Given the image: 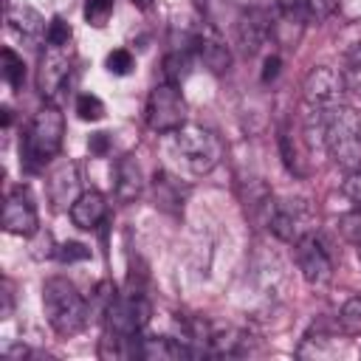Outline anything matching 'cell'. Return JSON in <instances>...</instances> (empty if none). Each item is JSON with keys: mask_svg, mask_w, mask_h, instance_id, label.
<instances>
[{"mask_svg": "<svg viewBox=\"0 0 361 361\" xmlns=\"http://www.w3.org/2000/svg\"><path fill=\"white\" fill-rule=\"evenodd\" d=\"M3 228L17 237H34L39 231V217L31 195L25 189H14L3 203Z\"/></svg>", "mask_w": 361, "mask_h": 361, "instance_id": "cell-12", "label": "cell"}, {"mask_svg": "<svg viewBox=\"0 0 361 361\" xmlns=\"http://www.w3.org/2000/svg\"><path fill=\"white\" fill-rule=\"evenodd\" d=\"M133 3H138V6H149L152 0H133Z\"/></svg>", "mask_w": 361, "mask_h": 361, "instance_id": "cell-32", "label": "cell"}, {"mask_svg": "<svg viewBox=\"0 0 361 361\" xmlns=\"http://www.w3.org/2000/svg\"><path fill=\"white\" fill-rule=\"evenodd\" d=\"M344 87L355 96H361V45L344 51V68H341Z\"/></svg>", "mask_w": 361, "mask_h": 361, "instance_id": "cell-21", "label": "cell"}, {"mask_svg": "<svg viewBox=\"0 0 361 361\" xmlns=\"http://www.w3.org/2000/svg\"><path fill=\"white\" fill-rule=\"evenodd\" d=\"M107 330L113 336H138L149 322V302L138 290H127L110 299L107 305Z\"/></svg>", "mask_w": 361, "mask_h": 361, "instance_id": "cell-7", "label": "cell"}, {"mask_svg": "<svg viewBox=\"0 0 361 361\" xmlns=\"http://www.w3.org/2000/svg\"><path fill=\"white\" fill-rule=\"evenodd\" d=\"M76 189H79V175H76V166L68 161V164H59L54 172H51V178H48V195H51V200L56 203V206H68V203H73L79 195H76Z\"/></svg>", "mask_w": 361, "mask_h": 361, "instance_id": "cell-18", "label": "cell"}, {"mask_svg": "<svg viewBox=\"0 0 361 361\" xmlns=\"http://www.w3.org/2000/svg\"><path fill=\"white\" fill-rule=\"evenodd\" d=\"M76 116L82 121H99L104 116V102L96 93H79L76 96Z\"/></svg>", "mask_w": 361, "mask_h": 361, "instance_id": "cell-22", "label": "cell"}, {"mask_svg": "<svg viewBox=\"0 0 361 361\" xmlns=\"http://www.w3.org/2000/svg\"><path fill=\"white\" fill-rule=\"evenodd\" d=\"M104 217H107V200H104V195L96 192V189L79 192V197L71 203V220H73V226L82 228V231L99 228Z\"/></svg>", "mask_w": 361, "mask_h": 361, "instance_id": "cell-14", "label": "cell"}, {"mask_svg": "<svg viewBox=\"0 0 361 361\" xmlns=\"http://www.w3.org/2000/svg\"><path fill=\"white\" fill-rule=\"evenodd\" d=\"M178 152L195 175H209L223 158V141L203 124H183L178 130Z\"/></svg>", "mask_w": 361, "mask_h": 361, "instance_id": "cell-4", "label": "cell"}, {"mask_svg": "<svg viewBox=\"0 0 361 361\" xmlns=\"http://www.w3.org/2000/svg\"><path fill=\"white\" fill-rule=\"evenodd\" d=\"M344 79H341V71L330 68V65H316L307 71L305 82H302V96H305V104L313 107V110H324V107H333L338 104L341 93H344Z\"/></svg>", "mask_w": 361, "mask_h": 361, "instance_id": "cell-9", "label": "cell"}, {"mask_svg": "<svg viewBox=\"0 0 361 361\" xmlns=\"http://www.w3.org/2000/svg\"><path fill=\"white\" fill-rule=\"evenodd\" d=\"M147 124L155 133H178L186 124V102L178 85H155L147 99Z\"/></svg>", "mask_w": 361, "mask_h": 361, "instance_id": "cell-6", "label": "cell"}, {"mask_svg": "<svg viewBox=\"0 0 361 361\" xmlns=\"http://www.w3.org/2000/svg\"><path fill=\"white\" fill-rule=\"evenodd\" d=\"M71 37H73L71 23L65 17H59V14L51 17L48 31H45V42H51V45H71Z\"/></svg>", "mask_w": 361, "mask_h": 361, "instance_id": "cell-26", "label": "cell"}, {"mask_svg": "<svg viewBox=\"0 0 361 361\" xmlns=\"http://www.w3.org/2000/svg\"><path fill=\"white\" fill-rule=\"evenodd\" d=\"M293 248H296V265H299L302 276L310 285H327L333 276V259H330L324 243L316 234H310V237L299 240Z\"/></svg>", "mask_w": 361, "mask_h": 361, "instance_id": "cell-11", "label": "cell"}, {"mask_svg": "<svg viewBox=\"0 0 361 361\" xmlns=\"http://www.w3.org/2000/svg\"><path fill=\"white\" fill-rule=\"evenodd\" d=\"M316 113L322 127V147L330 152V158L344 169L361 166V118L344 104H333Z\"/></svg>", "mask_w": 361, "mask_h": 361, "instance_id": "cell-1", "label": "cell"}, {"mask_svg": "<svg viewBox=\"0 0 361 361\" xmlns=\"http://www.w3.org/2000/svg\"><path fill=\"white\" fill-rule=\"evenodd\" d=\"M8 25L28 45H37L45 37V31H48L42 14L37 8H31V6H11L8 8Z\"/></svg>", "mask_w": 361, "mask_h": 361, "instance_id": "cell-15", "label": "cell"}, {"mask_svg": "<svg viewBox=\"0 0 361 361\" xmlns=\"http://www.w3.org/2000/svg\"><path fill=\"white\" fill-rule=\"evenodd\" d=\"M0 68H3L6 85L14 87V90H20L23 82H25V62H23V56H17L11 48H3V54H0Z\"/></svg>", "mask_w": 361, "mask_h": 361, "instance_id": "cell-20", "label": "cell"}, {"mask_svg": "<svg viewBox=\"0 0 361 361\" xmlns=\"http://www.w3.org/2000/svg\"><path fill=\"white\" fill-rule=\"evenodd\" d=\"M192 54L195 51L189 45V37H186V42L180 48H172L166 54V59H164V76H166L169 85H178L180 87V82L192 73Z\"/></svg>", "mask_w": 361, "mask_h": 361, "instance_id": "cell-19", "label": "cell"}, {"mask_svg": "<svg viewBox=\"0 0 361 361\" xmlns=\"http://www.w3.org/2000/svg\"><path fill=\"white\" fill-rule=\"evenodd\" d=\"M56 257L62 262H76V259H87L90 257V248L82 245V243H62L59 251H56Z\"/></svg>", "mask_w": 361, "mask_h": 361, "instance_id": "cell-29", "label": "cell"}, {"mask_svg": "<svg viewBox=\"0 0 361 361\" xmlns=\"http://www.w3.org/2000/svg\"><path fill=\"white\" fill-rule=\"evenodd\" d=\"M338 324H341V330H347V333H361V296H350V299L341 305Z\"/></svg>", "mask_w": 361, "mask_h": 361, "instance_id": "cell-23", "label": "cell"}, {"mask_svg": "<svg viewBox=\"0 0 361 361\" xmlns=\"http://www.w3.org/2000/svg\"><path fill=\"white\" fill-rule=\"evenodd\" d=\"M319 226V212L313 209V203L307 197H285L279 203H274L268 228L282 240V243H299L310 234H316Z\"/></svg>", "mask_w": 361, "mask_h": 361, "instance_id": "cell-5", "label": "cell"}, {"mask_svg": "<svg viewBox=\"0 0 361 361\" xmlns=\"http://www.w3.org/2000/svg\"><path fill=\"white\" fill-rule=\"evenodd\" d=\"M279 68H282V59H279V54H271V56H265V62H262V82L268 85V82H274L276 76H279Z\"/></svg>", "mask_w": 361, "mask_h": 361, "instance_id": "cell-30", "label": "cell"}, {"mask_svg": "<svg viewBox=\"0 0 361 361\" xmlns=\"http://www.w3.org/2000/svg\"><path fill=\"white\" fill-rule=\"evenodd\" d=\"M189 45L195 51V56L212 71V73H226L231 65V51L226 45V39L220 37V31L209 23H200L195 31H189Z\"/></svg>", "mask_w": 361, "mask_h": 361, "instance_id": "cell-10", "label": "cell"}, {"mask_svg": "<svg viewBox=\"0 0 361 361\" xmlns=\"http://www.w3.org/2000/svg\"><path fill=\"white\" fill-rule=\"evenodd\" d=\"M234 34H237V45L243 48V54H248V56L257 54L271 37V14H265L257 6L243 8L237 17V25H234Z\"/></svg>", "mask_w": 361, "mask_h": 361, "instance_id": "cell-13", "label": "cell"}, {"mask_svg": "<svg viewBox=\"0 0 361 361\" xmlns=\"http://www.w3.org/2000/svg\"><path fill=\"white\" fill-rule=\"evenodd\" d=\"M107 133H93L90 135V141H87V147H90V152H96V155H104L107 152Z\"/></svg>", "mask_w": 361, "mask_h": 361, "instance_id": "cell-31", "label": "cell"}, {"mask_svg": "<svg viewBox=\"0 0 361 361\" xmlns=\"http://www.w3.org/2000/svg\"><path fill=\"white\" fill-rule=\"evenodd\" d=\"M141 186H144V175H141L138 161L133 155H121L116 161V183H113L116 197L121 203H130V200H135L141 195Z\"/></svg>", "mask_w": 361, "mask_h": 361, "instance_id": "cell-17", "label": "cell"}, {"mask_svg": "<svg viewBox=\"0 0 361 361\" xmlns=\"http://www.w3.org/2000/svg\"><path fill=\"white\" fill-rule=\"evenodd\" d=\"M65 118L54 104H45L34 113L25 135H23V166L28 172L42 169L62 147Z\"/></svg>", "mask_w": 361, "mask_h": 361, "instance_id": "cell-3", "label": "cell"}, {"mask_svg": "<svg viewBox=\"0 0 361 361\" xmlns=\"http://www.w3.org/2000/svg\"><path fill=\"white\" fill-rule=\"evenodd\" d=\"M341 192L347 195V200H353L355 206H361V166L350 169L344 183H341Z\"/></svg>", "mask_w": 361, "mask_h": 361, "instance_id": "cell-28", "label": "cell"}, {"mask_svg": "<svg viewBox=\"0 0 361 361\" xmlns=\"http://www.w3.org/2000/svg\"><path fill=\"white\" fill-rule=\"evenodd\" d=\"M42 307H45V319L48 324L59 333V336H73L87 324V302L85 296L76 290V285L65 276H51L42 285Z\"/></svg>", "mask_w": 361, "mask_h": 361, "instance_id": "cell-2", "label": "cell"}, {"mask_svg": "<svg viewBox=\"0 0 361 361\" xmlns=\"http://www.w3.org/2000/svg\"><path fill=\"white\" fill-rule=\"evenodd\" d=\"M104 65H107V71H110L113 76H127V73L135 68V56H133L127 48H113V51L107 54Z\"/></svg>", "mask_w": 361, "mask_h": 361, "instance_id": "cell-25", "label": "cell"}, {"mask_svg": "<svg viewBox=\"0 0 361 361\" xmlns=\"http://www.w3.org/2000/svg\"><path fill=\"white\" fill-rule=\"evenodd\" d=\"M71 51L68 45H45V51L39 54L37 62V90L42 93V99H56V93L65 87L68 76H71Z\"/></svg>", "mask_w": 361, "mask_h": 361, "instance_id": "cell-8", "label": "cell"}, {"mask_svg": "<svg viewBox=\"0 0 361 361\" xmlns=\"http://www.w3.org/2000/svg\"><path fill=\"white\" fill-rule=\"evenodd\" d=\"M338 0H276V11L299 20L302 25L307 23H322L336 11Z\"/></svg>", "mask_w": 361, "mask_h": 361, "instance_id": "cell-16", "label": "cell"}, {"mask_svg": "<svg viewBox=\"0 0 361 361\" xmlns=\"http://www.w3.org/2000/svg\"><path fill=\"white\" fill-rule=\"evenodd\" d=\"M341 234L361 245V206H355L350 214L341 217Z\"/></svg>", "mask_w": 361, "mask_h": 361, "instance_id": "cell-27", "label": "cell"}, {"mask_svg": "<svg viewBox=\"0 0 361 361\" xmlns=\"http://www.w3.org/2000/svg\"><path fill=\"white\" fill-rule=\"evenodd\" d=\"M113 17V0H87L85 3V20L93 28H104Z\"/></svg>", "mask_w": 361, "mask_h": 361, "instance_id": "cell-24", "label": "cell"}]
</instances>
